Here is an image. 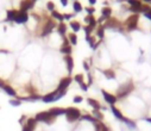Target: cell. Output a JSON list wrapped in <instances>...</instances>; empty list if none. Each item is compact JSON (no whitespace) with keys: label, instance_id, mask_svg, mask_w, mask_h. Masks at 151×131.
<instances>
[{"label":"cell","instance_id":"1","mask_svg":"<svg viewBox=\"0 0 151 131\" xmlns=\"http://www.w3.org/2000/svg\"><path fill=\"white\" fill-rule=\"evenodd\" d=\"M133 90H134V85H133V82H132V81H127L126 83L122 85L119 88H118V92H117V99H122V98L127 97Z\"/></svg>","mask_w":151,"mask_h":131},{"label":"cell","instance_id":"2","mask_svg":"<svg viewBox=\"0 0 151 131\" xmlns=\"http://www.w3.org/2000/svg\"><path fill=\"white\" fill-rule=\"evenodd\" d=\"M138 20H139V14H131L127 19H126V22H125V26H126V29L129 30V31H133V30H136L137 28H138Z\"/></svg>","mask_w":151,"mask_h":131},{"label":"cell","instance_id":"3","mask_svg":"<svg viewBox=\"0 0 151 131\" xmlns=\"http://www.w3.org/2000/svg\"><path fill=\"white\" fill-rule=\"evenodd\" d=\"M65 116H67V119L69 122H75L78 118H80L81 113H80V110L79 109L68 107V109H65Z\"/></svg>","mask_w":151,"mask_h":131},{"label":"cell","instance_id":"4","mask_svg":"<svg viewBox=\"0 0 151 131\" xmlns=\"http://www.w3.org/2000/svg\"><path fill=\"white\" fill-rule=\"evenodd\" d=\"M35 119H36V122H44V123H52L54 122V117L49 113V111L37 113Z\"/></svg>","mask_w":151,"mask_h":131},{"label":"cell","instance_id":"5","mask_svg":"<svg viewBox=\"0 0 151 131\" xmlns=\"http://www.w3.org/2000/svg\"><path fill=\"white\" fill-rule=\"evenodd\" d=\"M64 94H65V93H60V92L55 91V92H52V93H49V94L44 96V97L42 98V100H43L44 103H52V101H56V100L61 99Z\"/></svg>","mask_w":151,"mask_h":131},{"label":"cell","instance_id":"6","mask_svg":"<svg viewBox=\"0 0 151 131\" xmlns=\"http://www.w3.org/2000/svg\"><path fill=\"white\" fill-rule=\"evenodd\" d=\"M71 83V77H69V76H67V77H63L61 81H60V83H58V87H57V92H60V93H67V88L69 87V85Z\"/></svg>","mask_w":151,"mask_h":131},{"label":"cell","instance_id":"7","mask_svg":"<svg viewBox=\"0 0 151 131\" xmlns=\"http://www.w3.org/2000/svg\"><path fill=\"white\" fill-rule=\"evenodd\" d=\"M104 28H107V29H120V23L114 18H108V19H106V23H105Z\"/></svg>","mask_w":151,"mask_h":131},{"label":"cell","instance_id":"8","mask_svg":"<svg viewBox=\"0 0 151 131\" xmlns=\"http://www.w3.org/2000/svg\"><path fill=\"white\" fill-rule=\"evenodd\" d=\"M27 19H29V14H27L26 12H24V11H18L14 22H16L17 24H24V23L27 22Z\"/></svg>","mask_w":151,"mask_h":131},{"label":"cell","instance_id":"9","mask_svg":"<svg viewBox=\"0 0 151 131\" xmlns=\"http://www.w3.org/2000/svg\"><path fill=\"white\" fill-rule=\"evenodd\" d=\"M101 93H102V96H104V98H105V100L111 105V106H113L116 103H117V97L116 96H113V94H111V93H108V92H106V91H101Z\"/></svg>","mask_w":151,"mask_h":131},{"label":"cell","instance_id":"10","mask_svg":"<svg viewBox=\"0 0 151 131\" xmlns=\"http://www.w3.org/2000/svg\"><path fill=\"white\" fill-rule=\"evenodd\" d=\"M55 26H56V23H55V22H52V20L47 22V23H45V25H44V28H43L42 37H45L47 35H49V33L52 31V29H54Z\"/></svg>","mask_w":151,"mask_h":131},{"label":"cell","instance_id":"11","mask_svg":"<svg viewBox=\"0 0 151 131\" xmlns=\"http://www.w3.org/2000/svg\"><path fill=\"white\" fill-rule=\"evenodd\" d=\"M33 6H35V1H33V0H23V1L20 3V11L27 12Z\"/></svg>","mask_w":151,"mask_h":131},{"label":"cell","instance_id":"12","mask_svg":"<svg viewBox=\"0 0 151 131\" xmlns=\"http://www.w3.org/2000/svg\"><path fill=\"white\" fill-rule=\"evenodd\" d=\"M49 113L55 118L57 116H61V114H65V109H62V107H52L49 110Z\"/></svg>","mask_w":151,"mask_h":131},{"label":"cell","instance_id":"13","mask_svg":"<svg viewBox=\"0 0 151 131\" xmlns=\"http://www.w3.org/2000/svg\"><path fill=\"white\" fill-rule=\"evenodd\" d=\"M111 109H112V112H113V114L116 116V118H118L119 120H122V122H124L125 120V117H124V114L122 113V111L118 109V107H116L114 105L113 106H111Z\"/></svg>","mask_w":151,"mask_h":131},{"label":"cell","instance_id":"14","mask_svg":"<svg viewBox=\"0 0 151 131\" xmlns=\"http://www.w3.org/2000/svg\"><path fill=\"white\" fill-rule=\"evenodd\" d=\"M64 61H65V64H67L68 72H69V73H71V72H73V68H74V61H73V57H71L70 55H65Z\"/></svg>","mask_w":151,"mask_h":131},{"label":"cell","instance_id":"15","mask_svg":"<svg viewBox=\"0 0 151 131\" xmlns=\"http://www.w3.org/2000/svg\"><path fill=\"white\" fill-rule=\"evenodd\" d=\"M142 13H143L147 19L151 20V6H150V5H147V4H143Z\"/></svg>","mask_w":151,"mask_h":131},{"label":"cell","instance_id":"16","mask_svg":"<svg viewBox=\"0 0 151 131\" xmlns=\"http://www.w3.org/2000/svg\"><path fill=\"white\" fill-rule=\"evenodd\" d=\"M85 22L87 23V25H89V26L93 28V29H94V28L96 26V24H98V20H96L93 16H89V14H88L87 17H85Z\"/></svg>","mask_w":151,"mask_h":131},{"label":"cell","instance_id":"17","mask_svg":"<svg viewBox=\"0 0 151 131\" xmlns=\"http://www.w3.org/2000/svg\"><path fill=\"white\" fill-rule=\"evenodd\" d=\"M17 12L16 10H9L6 12V22H14L16 19V16H17Z\"/></svg>","mask_w":151,"mask_h":131},{"label":"cell","instance_id":"18","mask_svg":"<svg viewBox=\"0 0 151 131\" xmlns=\"http://www.w3.org/2000/svg\"><path fill=\"white\" fill-rule=\"evenodd\" d=\"M87 103H88V104H89L92 107H94V110H96V111H99V110L101 109L100 103H99L98 100L93 99V98H88V99H87Z\"/></svg>","mask_w":151,"mask_h":131},{"label":"cell","instance_id":"19","mask_svg":"<svg viewBox=\"0 0 151 131\" xmlns=\"http://www.w3.org/2000/svg\"><path fill=\"white\" fill-rule=\"evenodd\" d=\"M57 32L62 36H64L67 33V25L63 23V22H60L58 25H57Z\"/></svg>","mask_w":151,"mask_h":131},{"label":"cell","instance_id":"20","mask_svg":"<svg viewBox=\"0 0 151 131\" xmlns=\"http://www.w3.org/2000/svg\"><path fill=\"white\" fill-rule=\"evenodd\" d=\"M3 90L9 94V96H11V97H17V92L12 88L11 86H9V85H5L4 87H3Z\"/></svg>","mask_w":151,"mask_h":131},{"label":"cell","instance_id":"21","mask_svg":"<svg viewBox=\"0 0 151 131\" xmlns=\"http://www.w3.org/2000/svg\"><path fill=\"white\" fill-rule=\"evenodd\" d=\"M101 17H104L105 19H108V18H111V14H112V9L111 7H104L102 10H101Z\"/></svg>","mask_w":151,"mask_h":131},{"label":"cell","instance_id":"22","mask_svg":"<svg viewBox=\"0 0 151 131\" xmlns=\"http://www.w3.org/2000/svg\"><path fill=\"white\" fill-rule=\"evenodd\" d=\"M94 125H95V131H109V129L101 122H96L94 123Z\"/></svg>","mask_w":151,"mask_h":131},{"label":"cell","instance_id":"23","mask_svg":"<svg viewBox=\"0 0 151 131\" xmlns=\"http://www.w3.org/2000/svg\"><path fill=\"white\" fill-rule=\"evenodd\" d=\"M68 39H69L70 44H73V46H76L78 44V36H76V33H74V32L69 33L68 35Z\"/></svg>","mask_w":151,"mask_h":131},{"label":"cell","instance_id":"24","mask_svg":"<svg viewBox=\"0 0 151 131\" xmlns=\"http://www.w3.org/2000/svg\"><path fill=\"white\" fill-rule=\"evenodd\" d=\"M102 73H104V75H105L108 80H112V79L116 77V73H114V70H112V69H106V70H104Z\"/></svg>","mask_w":151,"mask_h":131},{"label":"cell","instance_id":"25","mask_svg":"<svg viewBox=\"0 0 151 131\" xmlns=\"http://www.w3.org/2000/svg\"><path fill=\"white\" fill-rule=\"evenodd\" d=\"M69 25H70V28L73 29L74 32H78V31L81 29V24H80L79 22H75V20H71Z\"/></svg>","mask_w":151,"mask_h":131},{"label":"cell","instance_id":"26","mask_svg":"<svg viewBox=\"0 0 151 131\" xmlns=\"http://www.w3.org/2000/svg\"><path fill=\"white\" fill-rule=\"evenodd\" d=\"M73 7H74V11L76 12V13H79V12H81V11L83 10V7H82L81 3H79L78 0H76V1H74V4H73Z\"/></svg>","mask_w":151,"mask_h":131},{"label":"cell","instance_id":"27","mask_svg":"<svg viewBox=\"0 0 151 131\" xmlns=\"http://www.w3.org/2000/svg\"><path fill=\"white\" fill-rule=\"evenodd\" d=\"M61 53L64 54V55H70V53H71V47H70L69 44H68V46H62Z\"/></svg>","mask_w":151,"mask_h":131},{"label":"cell","instance_id":"28","mask_svg":"<svg viewBox=\"0 0 151 131\" xmlns=\"http://www.w3.org/2000/svg\"><path fill=\"white\" fill-rule=\"evenodd\" d=\"M96 36H98L100 39L104 38V36H105V28H104V26H99V28H98V30H96Z\"/></svg>","mask_w":151,"mask_h":131},{"label":"cell","instance_id":"29","mask_svg":"<svg viewBox=\"0 0 151 131\" xmlns=\"http://www.w3.org/2000/svg\"><path fill=\"white\" fill-rule=\"evenodd\" d=\"M51 16H52L55 19H58L60 22H63V14H62V13H60L58 11H52Z\"/></svg>","mask_w":151,"mask_h":131},{"label":"cell","instance_id":"30","mask_svg":"<svg viewBox=\"0 0 151 131\" xmlns=\"http://www.w3.org/2000/svg\"><path fill=\"white\" fill-rule=\"evenodd\" d=\"M124 123H126V125H127V126H129L130 129H136V123H134L133 120H131V119H127V118H125Z\"/></svg>","mask_w":151,"mask_h":131},{"label":"cell","instance_id":"31","mask_svg":"<svg viewBox=\"0 0 151 131\" xmlns=\"http://www.w3.org/2000/svg\"><path fill=\"white\" fill-rule=\"evenodd\" d=\"M74 80L76 81V82H79V83L81 85V83H83V80H85V77H83V75H82V74H76V75L74 76Z\"/></svg>","mask_w":151,"mask_h":131},{"label":"cell","instance_id":"32","mask_svg":"<svg viewBox=\"0 0 151 131\" xmlns=\"http://www.w3.org/2000/svg\"><path fill=\"white\" fill-rule=\"evenodd\" d=\"M93 30H94L93 28H91L89 25H86V26H85V32H86V37H89Z\"/></svg>","mask_w":151,"mask_h":131},{"label":"cell","instance_id":"33","mask_svg":"<svg viewBox=\"0 0 151 131\" xmlns=\"http://www.w3.org/2000/svg\"><path fill=\"white\" fill-rule=\"evenodd\" d=\"M86 39H87V42L89 43V46L93 48V47H94V42H95V38H94V37H92V36H89V37H86Z\"/></svg>","mask_w":151,"mask_h":131},{"label":"cell","instance_id":"34","mask_svg":"<svg viewBox=\"0 0 151 131\" xmlns=\"http://www.w3.org/2000/svg\"><path fill=\"white\" fill-rule=\"evenodd\" d=\"M47 9L49 10V11H55V4L52 3V1H49V3H47Z\"/></svg>","mask_w":151,"mask_h":131},{"label":"cell","instance_id":"35","mask_svg":"<svg viewBox=\"0 0 151 131\" xmlns=\"http://www.w3.org/2000/svg\"><path fill=\"white\" fill-rule=\"evenodd\" d=\"M86 12H87L89 16H93V13L95 12V9H94V7H86Z\"/></svg>","mask_w":151,"mask_h":131},{"label":"cell","instance_id":"36","mask_svg":"<svg viewBox=\"0 0 151 131\" xmlns=\"http://www.w3.org/2000/svg\"><path fill=\"white\" fill-rule=\"evenodd\" d=\"M94 114H95V117H96V119H99V120H101L102 118H104V116H102V113L101 112H99V111H94Z\"/></svg>","mask_w":151,"mask_h":131},{"label":"cell","instance_id":"37","mask_svg":"<svg viewBox=\"0 0 151 131\" xmlns=\"http://www.w3.org/2000/svg\"><path fill=\"white\" fill-rule=\"evenodd\" d=\"M10 104L13 105V106H18V105H20V101H19V99L18 100H11Z\"/></svg>","mask_w":151,"mask_h":131},{"label":"cell","instance_id":"38","mask_svg":"<svg viewBox=\"0 0 151 131\" xmlns=\"http://www.w3.org/2000/svg\"><path fill=\"white\" fill-rule=\"evenodd\" d=\"M74 101H75V103H81V101H82V97H80V96H76V97L74 98Z\"/></svg>","mask_w":151,"mask_h":131},{"label":"cell","instance_id":"39","mask_svg":"<svg viewBox=\"0 0 151 131\" xmlns=\"http://www.w3.org/2000/svg\"><path fill=\"white\" fill-rule=\"evenodd\" d=\"M80 87L82 88V91H87V88H88V85L83 82V83H81V85H80Z\"/></svg>","mask_w":151,"mask_h":131},{"label":"cell","instance_id":"40","mask_svg":"<svg viewBox=\"0 0 151 131\" xmlns=\"http://www.w3.org/2000/svg\"><path fill=\"white\" fill-rule=\"evenodd\" d=\"M73 18V14H63V19H65V20H69V19H71Z\"/></svg>","mask_w":151,"mask_h":131},{"label":"cell","instance_id":"41","mask_svg":"<svg viewBox=\"0 0 151 131\" xmlns=\"http://www.w3.org/2000/svg\"><path fill=\"white\" fill-rule=\"evenodd\" d=\"M83 67H85V69H86V70H89V64H88V62H87V61H83Z\"/></svg>","mask_w":151,"mask_h":131},{"label":"cell","instance_id":"42","mask_svg":"<svg viewBox=\"0 0 151 131\" xmlns=\"http://www.w3.org/2000/svg\"><path fill=\"white\" fill-rule=\"evenodd\" d=\"M93 83V77L91 74H88V85H92Z\"/></svg>","mask_w":151,"mask_h":131},{"label":"cell","instance_id":"43","mask_svg":"<svg viewBox=\"0 0 151 131\" xmlns=\"http://www.w3.org/2000/svg\"><path fill=\"white\" fill-rule=\"evenodd\" d=\"M5 85H6V83L4 82V80H1V79H0V88H3V87H4Z\"/></svg>","mask_w":151,"mask_h":131},{"label":"cell","instance_id":"44","mask_svg":"<svg viewBox=\"0 0 151 131\" xmlns=\"http://www.w3.org/2000/svg\"><path fill=\"white\" fill-rule=\"evenodd\" d=\"M61 4H62L63 6H67V5H68V0H61Z\"/></svg>","mask_w":151,"mask_h":131},{"label":"cell","instance_id":"45","mask_svg":"<svg viewBox=\"0 0 151 131\" xmlns=\"http://www.w3.org/2000/svg\"><path fill=\"white\" fill-rule=\"evenodd\" d=\"M88 1H89V4H91V5H94V4H96V0H88Z\"/></svg>","mask_w":151,"mask_h":131},{"label":"cell","instance_id":"46","mask_svg":"<svg viewBox=\"0 0 151 131\" xmlns=\"http://www.w3.org/2000/svg\"><path fill=\"white\" fill-rule=\"evenodd\" d=\"M143 1H144V3H146L147 5H150V4H151V0H143Z\"/></svg>","mask_w":151,"mask_h":131},{"label":"cell","instance_id":"47","mask_svg":"<svg viewBox=\"0 0 151 131\" xmlns=\"http://www.w3.org/2000/svg\"><path fill=\"white\" fill-rule=\"evenodd\" d=\"M145 120L149 122V123H151V118H145Z\"/></svg>","mask_w":151,"mask_h":131},{"label":"cell","instance_id":"48","mask_svg":"<svg viewBox=\"0 0 151 131\" xmlns=\"http://www.w3.org/2000/svg\"><path fill=\"white\" fill-rule=\"evenodd\" d=\"M122 1H125V0H122Z\"/></svg>","mask_w":151,"mask_h":131},{"label":"cell","instance_id":"49","mask_svg":"<svg viewBox=\"0 0 151 131\" xmlns=\"http://www.w3.org/2000/svg\"><path fill=\"white\" fill-rule=\"evenodd\" d=\"M33 1H37V0H33Z\"/></svg>","mask_w":151,"mask_h":131},{"label":"cell","instance_id":"50","mask_svg":"<svg viewBox=\"0 0 151 131\" xmlns=\"http://www.w3.org/2000/svg\"><path fill=\"white\" fill-rule=\"evenodd\" d=\"M75 1H76V0H75Z\"/></svg>","mask_w":151,"mask_h":131}]
</instances>
